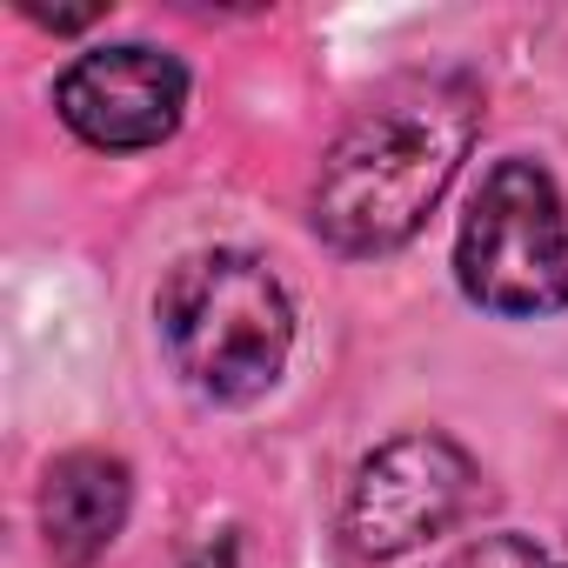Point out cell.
Returning <instances> with one entry per match:
<instances>
[{"mask_svg":"<svg viewBox=\"0 0 568 568\" xmlns=\"http://www.w3.org/2000/svg\"><path fill=\"white\" fill-rule=\"evenodd\" d=\"M468 495H475V462L448 435H402L362 462L348 495V535L362 555L388 561L455 528Z\"/></svg>","mask_w":568,"mask_h":568,"instance_id":"277c9868","label":"cell"},{"mask_svg":"<svg viewBox=\"0 0 568 568\" xmlns=\"http://www.w3.org/2000/svg\"><path fill=\"white\" fill-rule=\"evenodd\" d=\"M475 128H481V94L462 74H422L388 88L322 154L315 234L342 254L402 247L448 194L455 168L475 148Z\"/></svg>","mask_w":568,"mask_h":568,"instance_id":"6da1fadb","label":"cell"},{"mask_svg":"<svg viewBox=\"0 0 568 568\" xmlns=\"http://www.w3.org/2000/svg\"><path fill=\"white\" fill-rule=\"evenodd\" d=\"M187 568H227V555H221V561H214V548H207V555H194V561H187Z\"/></svg>","mask_w":568,"mask_h":568,"instance_id":"ba28073f","label":"cell"},{"mask_svg":"<svg viewBox=\"0 0 568 568\" xmlns=\"http://www.w3.org/2000/svg\"><path fill=\"white\" fill-rule=\"evenodd\" d=\"M128 501H134V481H128V462L121 455H101V448L61 455L48 468V481H41V535H48V555L61 568H88L121 535Z\"/></svg>","mask_w":568,"mask_h":568,"instance_id":"8992f818","label":"cell"},{"mask_svg":"<svg viewBox=\"0 0 568 568\" xmlns=\"http://www.w3.org/2000/svg\"><path fill=\"white\" fill-rule=\"evenodd\" d=\"M462 295L495 315L568 308V207L535 161H495L455 241Z\"/></svg>","mask_w":568,"mask_h":568,"instance_id":"3957f363","label":"cell"},{"mask_svg":"<svg viewBox=\"0 0 568 568\" xmlns=\"http://www.w3.org/2000/svg\"><path fill=\"white\" fill-rule=\"evenodd\" d=\"M448 568H568V561L541 555V548H535V541H521V535H488V541L462 548Z\"/></svg>","mask_w":568,"mask_h":568,"instance_id":"52a82bcc","label":"cell"},{"mask_svg":"<svg viewBox=\"0 0 568 568\" xmlns=\"http://www.w3.org/2000/svg\"><path fill=\"white\" fill-rule=\"evenodd\" d=\"M161 342L174 375L207 402H254L274 388L295 348V308L281 295L267 261L241 247L187 254L161 281Z\"/></svg>","mask_w":568,"mask_h":568,"instance_id":"7a4b0ae2","label":"cell"},{"mask_svg":"<svg viewBox=\"0 0 568 568\" xmlns=\"http://www.w3.org/2000/svg\"><path fill=\"white\" fill-rule=\"evenodd\" d=\"M54 108L61 121L88 141V148H108V154H134V148H154L181 128V108H187V68L148 41H121V48H94L81 54L61 88H54Z\"/></svg>","mask_w":568,"mask_h":568,"instance_id":"5b68a950","label":"cell"}]
</instances>
